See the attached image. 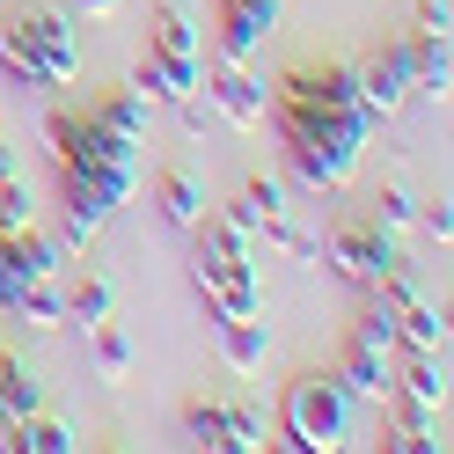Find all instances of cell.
I'll return each mask as SVG.
<instances>
[{
	"mask_svg": "<svg viewBox=\"0 0 454 454\" xmlns=\"http://www.w3.org/2000/svg\"><path fill=\"white\" fill-rule=\"evenodd\" d=\"M132 89L147 96V103H184V96H198V74H191V67H168L161 51H147L139 74H132Z\"/></svg>",
	"mask_w": 454,
	"mask_h": 454,
	"instance_id": "obj_21",
	"label": "cell"
},
{
	"mask_svg": "<svg viewBox=\"0 0 454 454\" xmlns=\"http://www.w3.org/2000/svg\"><path fill=\"white\" fill-rule=\"evenodd\" d=\"M278 103H323V110H345V118L374 125V118H366V96H359V67H337V59L286 74V81H278Z\"/></svg>",
	"mask_w": 454,
	"mask_h": 454,
	"instance_id": "obj_6",
	"label": "cell"
},
{
	"mask_svg": "<svg viewBox=\"0 0 454 454\" xmlns=\"http://www.w3.org/2000/svg\"><path fill=\"white\" fill-rule=\"evenodd\" d=\"M184 433H191L198 447H220V454H227V411H220V403H191V411H184Z\"/></svg>",
	"mask_w": 454,
	"mask_h": 454,
	"instance_id": "obj_32",
	"label": "cell"
},
{
	"mask_svg": "<svg viewBox=\"0 0 454 454\" xmlns=\"http://www.w3.org/2000/svg\"><path fill=\"white\" fill-rule=\"evenodd\" d=\"M264 235H271L278 249H286V257H294L301 271H323V242H316V235H308V227H301V220H286V213H278V220H264Z\"/></svg>",
	"mask_w": 454,
	"mask_h": 454,
	"instance_id": "obj_28",
	"label": "cell"
},
{
	"mask_svg": "<svg viewBox=\"0 0 454 454\" xmlns=\"http://www.w3.org/2000/svg\"><path fill=\"white\" fill-rule=\"evenodd\" d=\"M89 352H96V381H132V337L118 330V323H96L89 330Z\"/></svg>",
	"mask_w": 454,
	"mask_h": 454,
	"instance_id": "obj_24",
	"label": "cell"
},
{
	"mask_svg": "<svg viewBox=\"0 0 454 454\" xmlns=\"http://www.w3.org/2000/svg\"><path fill=\"white\" fill-rule=\"evenodd\" d=\"M220 411H227V454H257V447H264L257 403H220Z\"/></svg>",
	"mask_w": 454,
	"mask_h": 454,
	"instance_id": "obj_30",
	"label": "cell"
},
{
	"mask_svg": "<svg viewBox=\"0 0 454 454\" xmlns=\"http://www.w3.org/2000/svg\"><path fill=\"white\" fill-rule=\"evenodd\" d=\"M22 227H37V191L30 176H8L0 184V235H22Z\"/></svg>",
	"mask_w": 454,
	"mask_h": 454,
	"instance_id": "obj_29",
	"label": "cell"
},
{
	"mask_svg": "<svg viewBox=\"0 0 454 454\" xmlns=\"http://www.w3.org/2000/svg\"><path fill=\"white\" fill-rule=\"evenodd\" d=\"M81 440H74V425L67 418H51V411H37V418H22L15 425V454H74Z\"/></svg>",
	"mask_w": 454,
	"mask_h": 454,
	"instance_id": "obj_25",
	"label": "cell"
},
{
	"mask_svg": "<svg viewBox=\"0 0 454 454\" xmlns=\"http://www.w3.org/2000/svg\"><path fill=\"white\" fill-rule=\"evenodd\" d=\"M59 271V242L37 235V227H22V235H0V308H15V294L30 286V278H51Z\"/></svg>",
	"mask_w": 454,
	"mask_h": 454,
	"instance_id": "obj_9",
	"label": "cell"
},
{
	"mask_svg": "<svg viewBox=\"0 0 454 454\" xmlns=\"http://www.w3.org/2000/svg\"><path fill=\"white\" fill-rule=\"evenodd\" d=\"M337 381H345V388L359 395V403H388V388H395V352L352 330V345H345V366H337Z\"/></svg>",
	"mask_w": 454,
	"mask_h": 454,
	"instance_id": "obj_12",
	"label": "cell"
},
{
	"mask_svg": "<svg viewBox=\"0 0 454 454\" xmlns=\"http://www.w3.org/2000/svg\"><path fill=\"white\" fill-rule=\"evenodd\" d=\"M278 213H286V191H278L271 176H249V184L235 191V206H227L220 220H227V227H242V235H264V220H278Z\"/></svg>",
	"mask_w": 454,
	"mask_h": 454,
	"instance_id": "obj_17",
	"label": "cell"
},
{
	"mask_svg": "<svg viewBox=\"0 0 454 454\" xmlns=\"http://www.w3.org/2000/svg\"><path fill=\"white\" fill-rule=\"evenodd\" d=\"M278 30V0H249V8H227L220 15V59L227 67H257V51Z\"/></svg>",
	"mask_w": 454,
	"mask_h": 454,
	"instance_id": "obj_11",
	"label": "cell"
},
{
	"mask_svg": "<svg viewBox=\"0 0 454 454\" xmlns=\"http://www.w3.org/2000/svg\"><path fill=\"white\" fill-rule=\"evenodd\" d=\"M0 454H15V418H0Z\"/></svg>",
	"mask_w": 454,
	"mask_h": 454,
	"instance_id": "obj_37",
	"label": "cell"
},
{
	"mask_svg": "<svg viewBox=\"0 0 454 454\" xmlns=\"http://www.w3.org/2000/svg\"><path fill=\"white\" fill-rule=\"evenodd\" d=\"M67 139H74V118L51 110V118H44V154H67Z\"/></svg>",
	"mask_w": 454,
	"mask_h": 454,
	"instance_id": "obj_35",
	"label": "cell"
},
{
	"mask_svg": "<svg viewBox=\"0 0 454 454\" xmlns=\"http://www.w3.org/2000/svg\"><path fill=\"white\" fill-rule=\"evenodd\" d=\"M96 118H103L110 132H125L132 147H147V125H154V103L139 96V89H118V96H110V103L96 110Z\"/></svg>",
	"mask_w": 454,
	"mask_h": 454,
	"instance_id": "obj_26",
	"label": "cell"
},
{
	"mask_svg": "<svg viewBox=\"0 0 454 454\" xmlns=\"http://www.w3.org/2000/svg\"><path fill=\"white\" fill-rule=\"evenodd\" d=\"M411 74H418V96H447L454 89V51H447V30H418L411 37Z\"/></svg>",
	"mask_w": 454,
	"mask_h": 454,
	"instance_id": "obj_14",
	"label": "cell"
},
{
	"mask_svg": "<svg viewBox=\"0 0 454 454\" xmlns=\"http://www.w3.org/2000/svg\"><path fill=\"white\" fill-rule=\"evenodd\" d=\"M418 227H425V235H433V242L447 249V235H454V213H447V198H440V206H418Z\"/></svg>",
	"mask_w": 454,
	"mask_h": 454,
	"instance_id": "obj_33",
	"label": "cell"
},
{
	"mask_svg": "<svg viewBox=\"0 0 454 454\" xmlns=\"http://www.w3.org/2000/svg\"><path fill=\"white\" fill-rule=\"evenodd\" d=\"M59 168H96V176H139V147H132L125 132H110L96 110H89V118H74V139H67Z\"/></svg>",
	"mask_w": 454,
	"mask_h": 454,
	"instance_id": "obj_7",
	"label": "cell"
},
{
	"mask_svg": "<svg viewBox=\"0 0 454 454\" xmlns=\"http://www.w3.org/2000/svg\"><path fill=\"white\" fill-rule=\"evenodd\" d=\"M418 30H447L454 37V8L447 0H418Z\"/></svg>",
	"mask_w": 454,
	"mask_h": 454,
	"instance_id": "obj_34",
	"label": "cell"
},
{
	"mask_svg": "<svg viewBox=\"0 0 454 454\" xmlns=\"http://www.w3.org/2000/svg\"><path fill=\"white\" fill-rule=\"evenodd\" d=\"M395 352H447V316L425 294L395 308Z\"/></svg>",
	"mask_w": 454,
	"mask_h": 454,
	"instance_id": "obj_16",
	"label": "cell"
},
{
	"mask_svg": "<svg viewBox=\"0 0 454 454\" xmlns=\"http://www.w3.org/2000/svg\"><path fill=\"white\" fill-rule=\"evenodd\" d=\"M220 359H227V374H264V359H271V330H264V316L220 323Z\"/></svg>",
	"mask_w": 454,
	"mask_h": 454,
	"instance_id": "obj_15",
	"label": "cell"
},
{
	"mask_svg": "<svg viewBox=\"0 0 454 454\" xmlns=\"http://www.w3.org/2000/svg\"><path fill=\"white\" fill-rule=\"evenodd\" d=\"M374 227H381V235H403V227H418V198H411L403 184H388V191L374 198Z\"/></svg>",
	"mask_w": 454,
	"mask_h": 454,
	"instance_id": "obj_31",
	"label": "cell"
},
{
	"mask_svg": "<svg viewBox=\"0 0 454 454\" xmlns=\"http://www.w3.org/2000/svg\"><path fill=\"white\" fill-rule=\"evenodd\" d=\"M352 411H359V395L337 381V374H301V381H286V403H278L286 447H301V454H337V447L352 440Z\"/></svg>",
	"mask_w": 454,
	"mask_h": 454,
	"instance_id": "obj_4",
	"label": "cell"
},
{
	"mask_svg": "<svg viewBox=\"0 0 454 454\" xmlns=\"http://www.w3.org/2000/svg\"><path fill=\"white\" fill-rule=\"evenodd\" d=\"M110 316H118V286H110V278H81V286L67 294V323L96 330V323H110Z\"/></svg>",
	"mask_w": 454,
	"mask_h": 454,
	"instance_id": "obj_27",
	"label": "cell"
},
{
	"mask_svg": "<svg viewBox=\"0 0 454 454\" xmlns=\"http://www.w3.org/2000/svg\"><path fill=\"white\" fill-rule=\"evenodd\" d=\"M395 388L418 395V403H440V411H447V352H403Z\"/></svg>",
	"mask_w": 454,
	"mask_h": 454,
	"instance_id": "obj_20",
	"label": "cell"
},
{
	"mask_svg": "<svg viewBox=\"0 0 454 454\" xmlns=\"http://www.w3.org/2000/svg\"><path fill=\"white\" fill-rule=\"evenodd\" d=\"M220 8H249V0H220Z\"/></svg>",
	"mask_w": 454,
	"mask_h": 454,
	"instance_id": "obj_38",
	"label": "cell"
},
{
	"mask_svg": "<svg viewBox=\"0 0 454 454\" xmlns=\"http://www.w3.org/2000/svg\"><path fill=\"white\" fill-rule=\"evenodd\" d=\"M154 51L168 67H206V44H198V30H191V15L184 8H154Z\"/></svg>",
	"mask_w": 454,
	"mask_h": 454,
	"instance_id": "obj_19",
	"label": "cell"
},
{
	"mask_svg": "<svg viewBox=\"0 0 454 454\" xmlns=\"http://www.w3.org/2000/svg\"><path fill=\"white\" fill-rule=\"evenodd\" d=\"M154 206H161V220H168V227H184V235H191V227L206 220V191H198L191 168H168V176L154 184Z\"/></svg>",
	"mask_w": 454,
	"mask_h": 454,
	"instance_id": "obj_18",
	"label": "cell"
},
{
	"mask_svg": "<svg viewBox=\"0 0 454 454\" xmlns=\"http://www.w3.org/2000/svg\"><path fill=\"white\" fill-rule=\"evenodd\" d=\"M191 235H198L191 286L206 294L213 323H249V316H264V294H257V271H249V235H242V227H227V220L206 213Z\"/></svg>",
	"mask_w": 454,
	"mask_h": 454,
	"instance_id": "obj_2",
	"label": "cell"
},
{
	"mask_svg": "<svg viewBox=\"0 0 454 454\" xmlns=\"http://www.w3.org/2000/svg\"><path fill=\"white\" fill-rule=\"evenodd\" d=\"M15 316L30 323V330H59V323H67V286H59V271H51V278H30V286L15 294Z\"/></svg>",
	"mask_w": 454,
	"mask_h": 454,
	"instance_id": "obj_23",
	"label": "cell"
},
{
	"mask_svg": "<svg viewBox=\"0 0 454 454\" xmlns=\"http://www.w3.org/2000/svg\"><path fill=\"white\" fill-rule=\"evenodd\" d=\"M44 411V381L30 374V366H22V359H0V418H37Z\"/></svg>",
	"mask_w": 454,
	"mask_h": 454,
	"instance_id": "obj_22",
	"label": "cell"
},
{
	"mask_svg": "<svg viewBox=\"0 0 454 454\" xmlns=\"http://www.w3.org/2000/svg\"><path fill=\"white\" fill-rule=\"evenodd\" d=\"M388 264H395V235H381L374 220H366V227H337V235H330V271L345 278V286L374 294L388 278Z\"/></svg>",
	"mask_w": 454,
	"mask_h": 454,
	"instance_id": "obj_5",
	"label": "cell"
},
{
	"mask_svg": "<svg viewBox=\"0 0 454 454\" xmlns=\"http://www.w3.org/2000/svg\"><path fill=\"white\" fill-rule=\"evenodd\" d=\"M271 118H278V132H286L294 168L316 191H345L359 176V154H366V132L374 125L345 118V110H323V103H271Z\"/></svg>",
	"mask_w": 454,
	"mask_h": 454,
	"instance_id": "obj_1",
	"label": "cell"
},
{
	"mask_svg": "<svg viewBox=\"0 0 454 454\" xmlns=\"http://www.w3.org/2000/svg\"><path fill=\"white\" fill-rule=\"evenodd\" d=\"M359 96H366V118H395L411 96H418V74H411V37H395L381 59L359 67Z\"/></svg>",
	"mask_w": 454,
	"mask_h": 454,
	"instance_id": "obj_8",
	"label": "cell"
},
{
	"mask_svg": "<svg viewBox=\"0 0 454 454\" xmlns=\"http://www.w3.org/2000/svg\"><path fill=\"white\" fill-rule=\"evenodd\" d=\"M0 67H8L22 89H74L81 30L59 8H22L15 22H0Z\"/></svg>",
	"mask_w": 454,
	"mask_h": 454,
	"instance_id": "obj_3",
	"label": "cell"
},
{
	"mask_svg": "<svg viewBox=\"0 0 454 454\" xmlns=\"http://www.w3.org/2000/svg\"><path fill=\"white\" fill-rule=\"evenodd\" d=\"M388 403H395V447L403 454H440L447 447L440 403H418V395H403V388H388Z\"/></svg>",
	"mask_w": 454,
	"mask_h": 454,
	"instance_id": "obj_13",
	"label": "cell"
},
{
	"mask_svg": "<svg viewBox=\"0 0 454 454\" xmlns=\"http://www.w3.org/2000/svg\"><path fill=\"white\" fill-rule=\"evenodd\" d=\"M81 15H96V22H110V15H118V0H81Z\"/></svg>",
	"mask_w": 454,
	"mask_h": 454,
	"instance_id": "obj_36",
	"label": "cell"
},
{
	"mask_svg": "<svg viewBox=\"0 0 454 454\" xmlns=\"http://www.w3.org/2000/svg\"><path fill=\"white\" fill-rule=\"evenodd\" d=\"M206 96H213V110H220L235 132H257V125L271 118V96H264V81L249 74V67H227V59H220L213 81H206Z\"/></svg>",
	"mask_w": 454,
	"mask_h": 454,
	"instance_id": "obj_10",
	"label": "cell"
}]
</instances>
